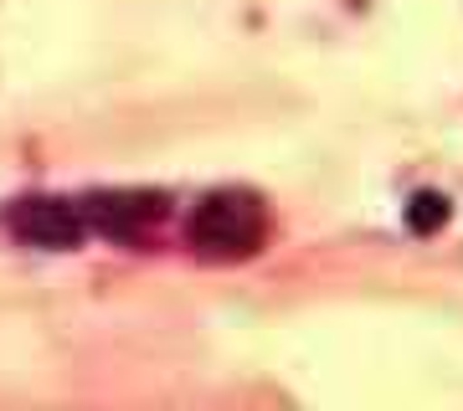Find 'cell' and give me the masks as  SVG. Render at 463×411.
I'll list each match as a JSON object with an SVG mask.
<instances>
[{
  "instance_id": "obj_4",
  "label": "cell",
  "mask_w": 463,
  "mask_h": 411,
  "mask_svg": "<svg viewBox=\"0 0 463 411\" xmlns=\"http://www.w3.org/2000/svg\"><path fill=\"white\" fill-rule=\"evenodd\" d=\"M448 216H453V206H448L443 191H417L412 201H407V227L417 231V237H432V231L448 227Z\"/></svg>"
},
{
  "instance_id": "obj_3",
  "label": "cell",
  "mask_w": 463,
  "mask_h": 411,
  "mask_svg": "<svg viewBox=\"0 0 463 411\" xmlns=\"http://www.w3.org/2000/svg\"><path fill=\"white\" fill-rule=\"evenodd\" d=\"M165 211L170 206L160 191H93V196H83L88 231H99L109 242H139Z\"/></svg>"
},
{
  "instance_id": "obj_1",
  "label": "cell",
  "mask_w": 463,
  "mask_h": 411,
  "mask_svg": "<svg viewBox=\"0 0 463 411\" xmlns=\"http://www.w3.org/2000/svg\"><path fill=\"white\" fill-rule=\"evenodd\" d=\"M263 231H268V206L242 185H227V191H212V196L196 201L185 237L196 247V257H206V263H242L263 247Z\"/></svg>"
},
{
  "instance_id": "obj_2",
  "label": "cell",
  "mask_w": 463,
  "mask_h": 411,
  "mask_svg": "<svg viewBox=\"0 0 463 411\" xmlns=\"http://www.w3.org/2000/svg\"><path fill=\"white\" fill-rule=\"evenodd\" d=\"M11 227L26 247L36 252H72L88 237V216L83 201H62V196H32L11 211Z\"/></svg>"
}]
</instances>
